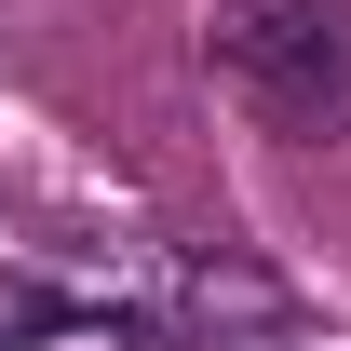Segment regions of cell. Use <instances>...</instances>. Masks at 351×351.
I'll list each match as a JSON object with an SVG mask.
<instances>
[{"label":"cell","mask_w":351,"mask_h":351,"mask_svg":"<svg viewBox=\"0 0 351 351\" xmlns=\"http://www.w3.org/2000/svg\"><path fill=\"white\" fill-rule=\"evenodd\" d=\"M68 324H135V338H257V324H284V284L243 257H176V243H135V257H108L95 284H68Z\"/></svg>","instance_id":"cell-2"},{"label":"cell","mask_w":351,"mask_h":351,"mask_svg":"<svg viewBox=\"0 0 351 351\" xmlns=\"http://www.w3.org/2000/svg\"><path fill=\"white\" fill-rule=\"evenodd\" d=\"M203 54L243 95V122L298 135V149L351 135V0H217Z\"/></svg>","instance_id":"cell-1"}]
</instances>
